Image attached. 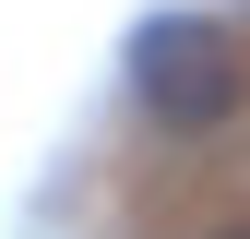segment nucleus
<instances>
[{"instance_id": "nucleus-2", "label": "nucleus", "mask_w": 250, "mask_h": 239, "mask_svg": "<svg viewBox=\"0 0 250 239\" xmlns=\"http://www.w3.org/2000/svg\"><path fill=\"white\" fill-rule=\"evenodd\" d=\"M227 239H250V227H227Z\"/></svg>"}, {"instance_id": "nucleus-1", "label": "nucleus", "mask_w": 250, "mask_h": 239, "mask_svg": "<svg viewBox=\"0 0 250 239\" xmlns=\"http://www.w3.org/2000/svg\"><path fill=\"white\" fill-rule=\"evenodd\" d=\"M131 96L167 120V132H227L250 72H238V36L214 12H143L131 24Z\"/></svg>"}]
</instances>
